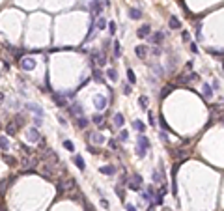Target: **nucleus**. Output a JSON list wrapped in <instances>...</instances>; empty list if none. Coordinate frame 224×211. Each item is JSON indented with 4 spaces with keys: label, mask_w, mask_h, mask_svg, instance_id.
<instances>
[{
    "label": "nucleus",
    "mask_w": 224,
    "mask_h": 211,
    "mask_svg": "<svg viewBox=\"0 0 224 211\" xmlns=\"http://www.w3.org/2000/svg\"><path fill=\"white\" fill-rule=\"evenodd\" d=\"M103 4L105 6H110V0H103Z\"/></svg>",
    "instance_id": "obj_54"
},
{
    "label": "nucleus",
    "mask_w": 224,
    "mask_h": 211,
    "mask_svg": "<svg viewBox=\"0 0 224 211\" xmlns=\"http://www.w3.org/2000/svg\"><path fill=\"white\" fill-rule=\"evenodd\" d=\"M92 121H93V124H95V125H99V127H103V116H101V114H95V116L92 118Z\"/></svg>",
    "instance_id": "obj_31"
},
{
    "label": "nucleus",
    "mask_w": 224,
    "mask_h": 211,
    "mask_svg": "<svg viewBox=\"0 0 224 211\" xmlns=\"http://www.w3.org/2000/svg\"><path fill=\"white\" fill-rule=\"evenodd\" d=\"M148 118H149V124H151V125H155V121H153L155 118H153V114H151V112H149V114H148Z\"/></svg>",
    "instance_id": "obj_48"
},
{
    "label": "nucleus",
    "mask_w": 224,
    "mask_h": 211,
    "mask_svg": "<svg viewBox=\"0 0 224 211\" xmlns=\"http://www.w3.org/2000/svg\"><path fill=\"white\" fill-rule=\"evenodd\" d=\"M202 88H204V95L209 99V97H213V88L207 84V82H204V84H202Z\"/></svg>",
    "instance_id": "obj_23"
},
{
    "label": "nucleus",
    "mask_w": 224,
    "mask_h": 211,
    "mask_svg": "<svg viewBox=\"0 0 224 211\" xmlns=\"http://www.w3.org/2000/svg\"><path fill=\"white\" fill-rule=\"evenodd\" d=\"M125 207H127V211H136V207H135V206H133V204H127V206H125Z\"/></svg>",
    "instance_id": "obj_47"
},
{
    "label": "nucleus",
    "mask_w": 224,
    "mask_h": 211,
    "mask_svg": "<svg viewBox=\"0 0 224 211\" xmlns=\"http://www.w3.org/2000/svg\"><path fill=\"white\" fill-rule=\"evenodd\" d=\"M8 148H9V140H8L6 137H0V150L8 151Z\"/></svg>",
    "instance_id": "obj_26"
},
{
    "label": "nucleus",
    "mask_w": 224,
    "mask_h": 211,
    "mask_svg": "<svg viewBox=\"0 0 224 211\" xmlns=\"http://www.w3.org/2000/svg\"><path fill=\"white\" fill-rule=\"evenodd\" d=\"M28 140H30V142H39V140H41V135H39V131H37L36 127L28 129Z\"/></svg>",
    "instance_id": "obj_9"
},
{
    "label": "nucleus",
    "mask_w": 224,
    "mask_h": 211,
    "mask_svg": "<svg viewBox=\"0 0 224 211\" xmlns=\"http://www.w3.org/2000/svg\"><path fill=\"white\" fill-rule=\"evenodd\" d=\"M52 101H54L56 103V107H60V108H67L69 105H67V99L66 97H63L62 94H58V92H52Z\"/></svg>",
    "instance_id": "obj_2"
},
{
    "label": "nucleus",
    "mask_w": 224,
    "mask_h": 211,
    "mask_svg": "<svg viewBox=\"0 0 224 211\" xmlns=\"http://www.w3.org/2000/svg\"><path fill=\"white\" fill-rule=\"evenodd\" d=\"M88 150H90V153H99V148H93V146H88Z\"/></svg>",
    "instance_id": "obj_45"
},
{
    "label": "nucleus",
    "mask_w": 224,
    "mask_h": 211,
    "mask_svg": "<svg viewBox=\"0 0 224 211\" xmlns=\"http://www.w3.org/2000/svg\"><path fill=\"white\" fill-rule=\"evenodd\" d=\"M21 163H23V166H30V164H32V161L28 159V155H24V157L21 159Z\"/></svg>",
    "instance_id": "obj_39"
},
{
    "label": "nucleus",
    "mask_w": 224,
    "mask_h": 211,
    "mask_svg": "<svg viewBox=\"0 0 224 211\" xmlns=\"http://www.w3.org/2000/svg\"><path fill=\"white\" fill-rule=\"evenodd\" d=\"M190 51H193V52H194V54H196V52H198V47H196V43H193V45H190Z\"/></svg>",
    "instance_id": "obj_49"
},
{
    "label": "nucleus",
    "mask_w": 224,
    "mask_h": 211,
    "mask_svg": "<svg viewBox=\"0 0 224 211\" xmlns=\"http://www.w3.org/2000/svg\"><path fill=\"white\" fill-rule=\"evenodd\" d=\"M122 56V45L120 41H114V58H120Z\"/></svg>",
    "instance_id": "obj_24"
},
{
    "label": "nucleus",
    "mask_w": 224,
    "mask_h": 211,
    "mask_svg": "<svg viewBox=\"0 0 224 211\" xmlns=\"http://www.w3.org/2000/svg\"><path fill=\"white\" fill-rule=\"evenodd\" d=\"M93 81L95 82H103L105 79H103V73L99 71V69H93Z\"/></svg>",
    "instance_id": "obj_29"
},
{
    "label": "nucleus",
    "mask_w": 224,
    "mask_h": 211,
    "mask_svg": "<svg viewBox=\"0 0 224 211\" xmlns=\"http://www.w3.org/2000/svg\"><path fill=\"white\" fill-rule=\"evenodd\" d=\"M164 211H172V209H164Z\"/></svg>",
    "instance_id": "obj_57"
},
{
    "label": "nucleus",
    "mask_w": 224,
    "mask_h": 211,
    "mask_svg": "<svg viewBox=\"0 0 224 211\" xmlns=\"http://www.w3.org/2000/svg\"><path fill=\"white\" fill-rule=\"evenodd\" d=\"M21 68H23L24 71H32L36 68V60L34 58H24V60H21Z\"/></svg>",
    "instance_id": "obj_5"
},
{
    "label": "nucleus",
    "mask_w": 224,
    "mask_h": 211,
    "mask_svg": "<svg viewBox=\"0 0 224 211\" xmlns=\"http://www.w3.org/2000/svg\"><path fill=\"white\" fill-rule=\"evenodd\" d=\"M17 131H19V127H17V124H15L13 120L6 124V133H8V137H15V135H17Z\"/></svg>",
    "instance_id": "obj_6"
},
{
    "label": "nucleus",
    "mask_w": 224,
    "mask_h": 211,
    "mask_svg": "<svg viewBox=\"0 0 224 211\" xmlns=\"http://www.w3.org/2000/svg\"><path fill=\"white\" fill-rule=\"evenodd\" d=\"M97 28H99V30H105V28H106V21H105V17H99V19H97Z\"/></svg>",
    "instance_id": "obj_32"
},
{
    "label": "nucleus",
    "mask_w": 224,
    "mask_h": 211,
    "mask_svg": "<svg viewBox=\"0 0 224 211\" xmlns=\"http://www.w3.org/2000/svg\"><path fill=\"white\" fill-rule=\"evenodd\" d=\"M106 26H109V32H110V34L114 36V34H116V23H114V21H110V23L106 25Z\"/></svg>",
    "instance_id": "obj_37"
},
{
    "label": "nucleus",
    "mask_w": 224,
    "mask_h": 211,
    "mask_svg": "<svg viewBox=\"0 0 224 211\" xmlns=\"http://www.w3.org/2000/svg\"><path fill=\"white\" fill-rule=\"evenodd\" d=\"M88 124H90V121H88L86 118H84V116H79V118H77V127L86 129V127H88Z\"/></svg>",
    "instance_id": "obj_22"
},
{
    "label": "nucleus",
    "mask_w": 224,
    "mask_h": 211,
    "mask_svg": "<svg viewBox=\"0 0 224 211\" xmlns=\"http://www.w3.org/2000/svg\"><path fill=\"white\" fill-rule=\"evenodd\" d=\"M13 121H15V124H17V127H23V125L26 124V121H24V116H21V114H17Z\"/></svg>",
    "instance_id": "obj_30"
},
{
    "label": "nucleus",
    "mask_w": 224,
    "mask_h": 211,
    "mask_svg": "<svg viewBox=\"0 0 224 211\" xmlns=\"http://www.w3.org/2000/svg\"><path fill=\"white\" fill-rule=\"evenodd\" d=\"M2 159H4V163H6V164H9V166H17V159H15V157H11V155L4 153V155H2Z\"/></svg>",
    "instance_id": "obj_18"
},
{
    "label": "nucleus",
    "mask_w": 224,
    "mask_h": 211,
    "mask_svg": "<svg viewBox=\"0 0 224 211\" xmlns=\"http://www.w3.org/2000/svg\"><path fill=\"white\" fill-rule=\"evenodd\" d=\"M127 77H129V82H131V84L136 82V77H135V71H133V69H127Z\"/></svg>",
    "instance_id": "obj_34"
},
{
    "label": "nucleus",
    "mask_w": 224,
    "mask_h": 211,
    "mask_svg": "<svg viewBox=\"0 0 224 211\" xmlns=\"http://www.w3.org/2000/svg\"><path fill=\"white\" fill-rule=\"evenodd\" d=\"M170 90H172V86H164V88H163V94H161V95H163V97H166V95L170 94Z\"/></svg>",
    "instance_id": "obj_41"
},
{
    "label": "nucleus",
    "mask_w": 224,
    "mask_h": 211,
    "mask_svg": "<svg viewBox=\"0 0 224 211\" xmlns=\"http://www.w3.org/2000/svg\"><path fill=\"white\" fill-rule=\"evenodd\" d=\"M135 52H136V56L140 58V60H144V58L148 56V47H146V45H140V47L135 49Z\"/></svg>",
    "instance_id": "obj_11"
},
{
    "label": "nucleus",
    "mask_w": 224,
    "mask_h": 211,
    "mask_svg": "<svg viewBox=\"0 0 224 211\" xmlns=\"http://www.w3.org/2000/svg\"><path fill=\"white\" fill-rule=\"evenodd\" d=\"M219 86H220V84H219V81L215 79V81H213V88H215V90H219Z\"/></svg>",
    "instance_id": "obj_50"
},
{
    "label": "nucleus",
    "mask_w": 224,
    "mask_h": 211,
    "mask_svg": "<svg viewBox=\"0 0 224 211\" xmlns=\"http://www.w3.org/2000/svg\"><path fill=\"white\" fill-rule=\"evenodd\" d=\"M127 185H129L131 191H140V189H142V177L138 176V174H135V176L131 177V181L127 183Z\"/></svg>",
    "instance_id": "obj_4"
},
{
    "label": "nucleus",
    "mask_w": 224,
    "mask_h": 211,
    "mask_svg": "<svg viewBox=\"0 0 224 211\" xmlns=\"http://www.w3.org/2000/svg\"><path fill=\"white\" fill-rule=\"evenodd\" d=\"M133 125H135V129H138V131H140V133H144V129H146V125L142 124V121H138V120L135 121V124H133Z\"/></svg>",
    "instance_id": "obj_35"
},
{
    "label": "nucleus",
    "mask_w": 224,
    "mask_h": 211,
    "mask_svg": "<svg viewBox=\"0 0 224 211\" xmlns=\"http://www.w3.org/2000/svg\"><path fill=\"white\" fill-rule=\"evenodd\" d=\"M136 151H138V157H146L148 151H149V140H148V137L142 135V133H140V137H138V148H136Z\"/></svg>",
    "instance_id": "obj_1"
},
{
    "label": "nucleus",
    "mask_w": 224,
    "mask_h": 211,
    "mask_svg": "<svg viewBox=\"0 0 224 211\" xmlns=\"http://www.w3.org/2000/svg\"><path fill=\"white\" fill-rule=\"evenodd\" d=\"M2 103H4V94L0 92V105H2Z\"/></svg>",
    "instance_id": "obj_53"
},
{
    "label": "nucleus",
    "mask_w": 224,
    "mask_h": 211,
    "mask_svg": "<svg viewBox=\"0 0 224 211\" xmlns=\"http://www.w3.org/2000/svg\"><path fill=\"white\" fill-rule=\"evenodd\" d=\"M0 127H2V125H0Z\"/></svg>",
    "instance_id": "obj_58"
},
{
    "label": "nucleus",
    "mask_w": 224,
    "mask_h": 211,
    "mask_svg": "<svg viewBox=\"0 0 224 211\" xmlns=\"http://www.w3.org/2000/svg\"><path fill=\"white\" fill-rule=\"evenodd\" d=\"M123 124H125L123 114H122V112H116V114H114V125H116V127H123Z\"/></svg>",
    "instance_id": "obj_12"
},
{
    "label": "nucleus",
    "mask_w": 224,
    "mask_h": 211,
    "mask_svg": "<svg viewBox=\"0 0 224 211\" xmlns=\"http://www.w3.org/2000/svg\"><path fill=\"white\" fill-rule=\"evenodd\" d=\"M93 103H95V108L97 110H105L106 108V103H109V99H106L103 94H97L93 97Z\"/></svg>",
    "instance_id": "obj_3"
},
{
    "label": "nucleus",
    "mask_w": 224,
    "mask_h": 211,
    "mask_svg": "<svg viewBox=\"0 0 224 211\" xmlns=\"http://www.w3.org/2000/svg\"><path fill=\"white\" fill-rule=\"evenodd\" d=\"M168 26L172 28V30H177V28H181V21H179L177 17H170V21H168Z\"/></svg>",
    "instance_id": "obj_15"
},
{
    "label": "nucleus",
    "mask_w": 224,
    "mask_h": 211,
    "mask_svg": "<svg viewBox=\"0 0 224 211\" xmlns=\"http://www.w3.org/2000/svg\"><path fill=\"white\" fill-rule=\"evenodd\" d=\"M109 148L110 150H118V142H116V140H109Z\"/></svg>",
    "instance_id": "obj_40"
},
{
    "label": "nucleus",
    "mask_w": 224,
    "mask_h": 211,
    "mask_svg": "<svg viewBox=\"0 0 224 211\" xmlns=\"http://www.w3.org/2000/svg\"><path fill=\"white\" fill-rule=\"evenodd\" d=\"M185 81H187V82H194V81H198V75H196V73H190Z\"/></svg>",
    "instance_id": "obj_38"
},
{
    "label": "nucleus",
    "mask_w": 224,
    "mask_h": 211,
    "mask_svg": "<svg viewBox=\"0 0 224 211\" xmlns=\"http://www.w3.org/2000/svg\"><path fill=\"white\" fill-rule=\"evenodd\" d=\"M219 120H220V121H224V114H220V116H219Z\"/></svg>",
    "instance_id": "obj_56"
},
{
    "label": "nucleus",
    "mask_w": 224,
    "mask_h": 211,
    "mask_svg": "<svg viewBox=\"0 0 224 211\" xmlns=\"http://www.w3.org/2000/svg\"><path fill=\"white\" fill-rule=\"evenodd\" d=\"M52 174H54V166H52V164H43V166H41V176H45L47 180H50Z\"/></svg>",
    "instance_id": "obj_10"
},
{
    "label": "nucleus",
    "mask_w": 224,
    "mask_h": 211,
    "mask_svg": "<svg viewBox=\"0 0 224 211\" xmlns=\"http://www.w3.org/2000/svg\"><path fill=\"white\" fill-rule=\"evenodd\" d=\"M138 103H140V107H142V108H148V105H149V97H148V95H140Z\"/></svg>",
    "instance_id": "obj_27"
},
{
    "label": "nucleus",
    "mask_w": 224,
    "mask_h": 211,
    "mask_svg": "<svg viewBox=\"0 0 224 211\" xmlns=\"http://www.w3.org/2000/svg\"><path fill=\"white\" fill-rule=\"evenodd\" d=\"M73 163L77 164L79 170H84V168H86V163H84V159L80 157V155H75V157H73Z\"/></svg>",
    "instance_id": "obj_13"
},
{
    "label": "nucleus",
    "mask_w": 224,
    "mask_h": 211,
    "mask_svg": "<svg viewBox=\"0 0 224 211\" xmlns=\"http://www.w3.org/2000/svg\"><path fill=\"white\" fill-rule=\"evenodd\" d=\"M99 172H101V174H105V176H112V174L116 172V168H114V166H110V164H106V166H101Z\"/></svg>",
    "instance_id": "obj_17"
},
{
    "label": "nucleus",
    "mask_w": 224,
    "mask_h": 211,
    "mask_svg": "<svg viewBox=\"0 0 224 211\" xmlns=\"http://www.w3.org/2000/svg\"><path fill=\"white\" fill-rule=\"evenodd\" d=\"M106 77H109L112 82L118 81V71H116V69H109V71H106Z\"/></svg>",
    "instance_id": "obj_28"
},
{
    "label": "nucleus",
    "mask_w": 224,
    "mask_h": 211,
    "mask_svg": "<svg viewBox=\"0 0 224 211\" xmlns=\"http://www.w3.org/2000/svg\"><path fill=\"white\" fill-rule=\"evenodd\" d=\"M149 32H151V26H149V25H142L140 28H138L136 36L140 38V39H144V38H149Z\"/></svg>",
    "instance_id": "obj_7"
},
{
    "label": "nucleus",
    "mask_w": 224,
    "mask_h": 211,
    "mask_svg": "<svg viewBox=\"0 0 224 211\" xmlns=\"http://www.w3.org/2000/svg\"><path fill=\"white\" fill-rule=\"evenodd\" d=\"M92 58L97 62V65H105L106 64V54L103 52V51H99V52H93L92 54Z\"/></svg>",
    "instance_id": "obj_8"
},
{
    "label": "nucleus",
    "mask_w": 224,
    "mask_h": 211,
    "mask_svg": "<svg viewBox=\"0 0 224 211\" xmlns=\"http://www.w3.org/2000/svg\"><path fill=\"white\" fill-rule=\"evenodd\" d=\"M148 211H155V206H149V207H148Z\"/></svg>",
    "instance_id": "obj_55"
},
{
    "label": "nucleus",
    "mask_w": 224,
    "mask_h": 211,
    "mask_svg": "<svg viewBox=\"0 0 224 211\" xmlns=\"http://www.w3.org/2000/svg\"><path fill=\"white\" fill-rule=\"evenodd\" d=\"M28 110L36 112L39 118H43V108H41V107H37V105H34V103H30V105H28Z\"/></svg>",
    "instance_id": "obj_19"
},
{
    "label": "nucleus",
    "mask_w": 224,
    "mask_h": 211,
    "mask_svg": "<svg viewBox=\"0 0 224 211\" xmlns=\"http://www.w3.org/2000/svg\"><path fill=\"white\" fill-rule=\"evenodd\" d=\"M101 0H93V4H92V17H95V13H101Z\"/></svg>",
    "instance_id": "obj_14"
},
{
    "label": "nucleus",
    "mask_w": 224,
    "mask_h": 211,
    "mask_svg": "<svg viewBox=\"0 0 224 211\" xmlns=\"http://www.w3.org/2000/svg\"><path fill=\"white\" fill-rule=\"evenodd\" d=\"M63 148H66L67 151H75V146H73L71 140H63Z\"/></svg>",
    "instance_id": "obj_33"
},
{
    "label": "nucleus",
    "mask_w": 224,
    "mask_h": 211,
    "mask_svg": "<svg viewBox=\"0 0 224 211\" xmlns=\"http://www.w3.org/2000/svg\"><path fill=\"white\" fill-rule=\"evenodd\" d=\"M127 138H129V133H127V131H122L120 137H118V140H120V142H125Z\"/></svg>",
    "instance_id": "obj_36"
},
{
    "label": "nucleus",
    "mask_w": 224,
    "mask_h": 211,
    "mask_svg": "<svg viewBox=\"0 0 224 211\" xmlns=\"http://www.w3.org/2000/svg\"><path fill=\"white\" fill-rule=\"evenodd\" d=\"M129 15H131V19L138 21V19L142 17V12H140V9H138V8H131V9H129Z\"/></svg>",
    "instance_id": "obj_21"
},
{
    "label": "nucleus",
    "mask_w": 224,
    "mask_h": 211,
    "mask_svg": "<svg viewBox=\"0 0 224 211\" xmlns=\"http://www.w3.org/2000/svg\"><path fill=\"white\" fill-rule=\"evenodd\" d=\"M163 39H164V34H163V32H157V34L151 36V41H153V43H163Z\"/></svg>",
    "instance_id": "obj_25"
},
{
    "label": "nucleus",
    "mask_w": 224,
    "mask_h": 211,
    "mask_svg": "<svg viewBox=\"0 0 224 211\" xmlns=\"http://www.w3.org/2000/svg\"><path fill=\"white\" fill-rule=\"evenodd\" d=\"M11 181H13V177H11V180H2V181H0V194H6V187H9V185H11Z\"/></svg>",
    "instance_id": "obj_20"
},
{
    "label": "nucleus",
    "mask_w": 224,
    "mask_h": 211,
    "mask_svg": "<svg viewBox=\"0 0 224 211\" xmlns=\"http://www.w3.org/2000/svg\"><path fill=\"white\" fill-rule=\"evenodd\" d=\"M153 54H161V49H159V47H153Z\"/></svg>",
    "instance_id": "obj_52"
},
{
    "label": "nucleus",
    "mask_w": 224,
    "mask_h": 211,
    "mask_svg": "<svg viewBox=\"0 0 224 211\" xmlns=\"http://www.w3.org/2000/svg\"><path fill=\"white\" fill-rule=\"evenodd\" d=\"M155 204H157V206H161V204H163V196L159 194V193L155 194Z\"/></svg>",
    "instance_id": "obj_43"
},
{
    "label": "nucleus",
    "mask_w": 224,
    "mask_h": 211,
    "mask_svg": "<svg viewBox=\"0 0 224 211\" xmlns=\"http://www.w3.org/2000/svg\"><path fill=\"white\" fill-rule=\"evenodd\" d=\"M69 112H71L73 116L79 118V116H82V107H80V105H71V107H69Z\"/></svg>",
    "instance_id": "obj_16"
},
{
    "label": "nucleus",
    "mask_w": 224,
    "mask_h": 211,
    "mask_svg": "<svg viewBox=\"0 0 224 211\" xmlns=\"http://www.w3.org/2000/svg\"><path fill=\"white\" fill-rule=\"evenodd\" d=\"M34 124H36V127H39L41 124H43V120H41V118H34Z\"/></svg>",
    "instance_id": "obj_46"
},
{
    "label": "nucleus",
    "mask_w": 224,
    "mask_h": 211,
    "mask_svg": "<svg viewBox=\"0 0 224 211\" xmlns=\"http://www.w3.org/2000/svg\"><path fill=\"white\" fill-rule=\"evenodd\" d=\"M116 193H118V196H120V198L123 200V194H125V193H123V189H122L120 185H118V187H116Z\"/></svg>",
    "instance_id": "obj_44"
},
{
    "label": "nucleus",
    "mask_w": 224,
    "mask_h": 211,
    "mask_svg": "<svg viewBox=\"0 0 224 211\" xmlns=\"http://www.w3.org/2000/svg\"><path fill=\"white\" fill-rule=\"evenodd\" d=\"M183 39H185V41L190 39V34H189V32H183Z\"/></svg>",
    "instance_id": "obj_51"
},
{
    "label": "nucleus",
    "mask_w": 224,
    "mask_h": 211,
    "mask_svg": "<svg viewBox=\"0 0 224 211\" xmlns=\"http://www.w3.org/2000/svg\"><path fill=\"white\" fill-rule=\"evenodd\" d=\"M131 92H133V88H131L129 84H125V86H123V94H125V95H129Z\"/></svg>",
    "instance_id": "obj_42"
}]
</instances>
